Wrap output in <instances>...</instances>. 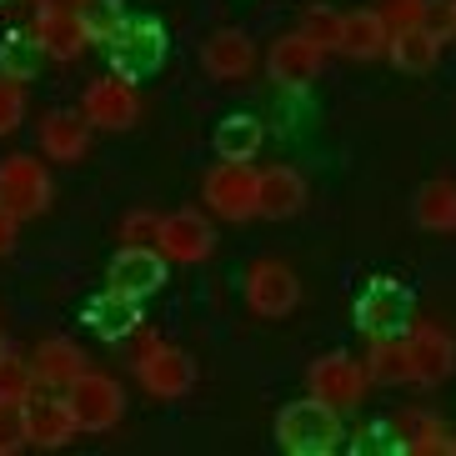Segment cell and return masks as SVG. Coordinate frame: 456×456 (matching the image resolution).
Segmentation results:
<instances>
[{
    "mask_svg": "<svg viewBox=\"0 0 456 456\" xmlns=\"http://www.w3.org/2000/svg\"><path fill=\"white\" fill-rule=\"evenodd\" d=\"M20 121H26V91L15 81H0V135H11Z\"/></svg>",
    "mask_w": 456,
    "mask_h": 456,
    "instance_id": "cell-36",
    "label": "cell"
},
{
    "mask_svg": "<svg viewBox=\"0 0 456 456\" xmlns=\"http://www.w3.org/2000/svg\"><path fill=\"white\" fill-rule=\"evenodd\" d=\"M366 381H376V387H402V381H411L406 336H371V351H366Z\"/></svg>",
    "mask_w": 456,
    "mask_h": 456,
    "instance_id": "cell-24",
    "label": "cell"
},
{
    "mask_svg": "<svg viewBox=\"0 0 456 456\" xmlns=\"http://www.w3.org/2000/svg\"><path fill=\"white\" fill-rule=\"evenodd\" d=\"M391 427H396V452H406V456L446 452V427L436 411H402Z\"/></svg>",
    "mask_w": 456,
    "mask_h": 456,
    "instance_id": "cell-23",
    "label": "cell"
},
{
    "mask_svg": "<svg viewBox=\"0 0 456 456\" xmlns=\"http://www.w3.org/2000/svg\"><path fill=\"white\" fill-rule=\"evenodd\" d=\"M421 30H427L431 41H456V0H427V11H421Z\"/></svg>",
    "mask_w": 456,
    "mask_h": 456,
    "instance_id": "cell-33",
    "label": "cell"
},
{
    "mask_svg": "<svg viewBox=\"0 0 456 456\" xmlns=\"http://www.w3.org/2000/svg\"><path fill=\"white\" fill-rule=\"evenodd\" d=\"M156 236H161V216L156 211H126L121 246H156Z\"/></svg>",
    "mask_w": 456,
    "mask_h": 456,
    "instance_id": "cell-35",
    "label": "cell"
},
{
    "mask_svg": "<svg viewBox=\"0 0 456 456\" xmlns=\"http://www.w3.org/2000/svg\"><path fill=\"white\" fill-rule=\"evenodd\" d=\"M261 141H266V131H261L256 116H231L216 131V156L221 161H251L256 151H261Z\"/></svg>",
    "mask_w": 456,
    "mask_h": 456,
    "instance_id": "cell-27",
    "label": "cell"
},
{
    "mask_svg": "<svg viewBox=\"0 0 456 456\" xmlns=\"http://www.w3.org/2000/svg\"><path fill=\"white\" fill-rule=\"evenodd\" d=\"M76 5H81V20H86V36H91V41H101L106 45L110 36H116V30H121V0H76Z\"/></svg>",
    "mask_w": 456,
    "mask_h": 456,
    "instance_id": "cell-30",
    "label": "cell"
},
{
    "mask_svg": "<svg viewBox=\"0 0 456 456\" xmlns=\"http://www.w3.org/2000/svg\"><path fill=\"white\" fill-rule=\"evenodd\" d=\"M301 36H306L316 51H341V11H331V5H306L301 11Z\"/></svg>",
    "mask_w": 456,
    "mask_h": 456,
    "instance_id": "cell-29",
    "label": "cell"
},
{
    "mask_svg": "<svg viewBox=\"0 0 456 456\" xmlns=\"http://www.w3.org/2000/svg\"><path fill=\"white\" fill-rule=\"evenodd\" d=\"M86 322H91V331L101 336V341H126V336L141 331V301L106 286V291L86 306Z\"/></svg>",
    "mask_w": 456,
    "mask_h": 456,
    "instance_id": "cell-19",
    "label": "cell"
},
{
    "mask_svg": "<svg viewBox=\"0 0 456 456\" xmlns=\"http://www.w3.org/2000/svg\"><path fill=\"white\" fill-rule=\"evenodd\" d=\"M311 396H322L326 406H336V411H351V406L362 402L366 391V366L351 362L346 351H326V356H316L311 362Z\"/></svg>",
    "mask_w": 456,
    "mask_h": 456,
    "instance_id": "cell-9",
    "label": "cell"
},
{
    "mask_svg": "<svg viewBox=\"0 0 456 456\" xmlns=\"http://www.w3.org/2000/svg\"><path fill=\"white\" fill-rule=\"evenodd\" d=\"M406 322H411V291L391 276L366 281V291L356 296V326L366 336H396Z\"/></svg>",
    "mask_w": 456,
    "mask_h": 456,
    "instance_id": "cell-7",
    "label": "cell"
},
{
    "mask_svg": "<svg viewBox=\"0 0 456 456\" xmlns=\"http://www.w3.org/2000/svg\"><path fill=\"white\" fill-rule=\"evenodd\" d=\"M66 406H70V416H76L81 431H110L126 416V391H121L116 376L86 366V371L66 387Z\"/></svg>",
    "mask_w": 456,
    "mask_h": 456,
    "instance_id": "cell-3",
    "label": "cell"
},
{
    "mask_svg": "<svg viewBox=\"0 0 456 456\" xmlns=\"http://www.w3.org/2000/svg\"><path fill=\"white\" fill-rule=\"evenodd\" d=\"M387 45H391V30L376 11L341 15V51H346L351 61H376V55H387Z\"/></svg>",
    "mask_w": 456,
    "mask_h": 456,
    "instance_id": "cell-22",
    "label": "cell"
},
{
    "mask_svg": "<svg viewBox=\"0 0 456 456\" xmlns=\"http://www.w3.org/2000/svg\"><path fill=\"white\" fill-rule=\"evenodd\" d=\"M106 281H110V291L146 301V296L161 291V281H166V256H161V246H121V251L110 256Z\"/></svg>",
    "mask_w": 456,
    "mask_h": 456,
    "instance_id": "cell-12",
    "label": "cell"
},
{
    "mask_svg": "<svg viewBox=\"0 0 456 456\" xmlns=\"http://www.w3.org/2000/svg\"><path fill=\"white\" fill-rule=\"evenodd\" d=\"M256 186H261V171H251V161H221L206 171V206L226 221H251L261 216V201H256Z\"/></svg>",
    "mask_w": 456,
    "mask_h": 456,
    "instance_id": "cell-5",
    "label": "cell"
},
{
    "mask_svg": "<svg viewBox=\"0 0 456 456\" xmlns=\"http://www.w3.org/2000/svg\"><path fill=\"white\" fill-rule=\"evenodd\" d=\"M30 366H36L41 387H70L86 371V351L70 336H45L41 346H36V356H30Z\"/></svg>",
    "mask_w": 456,
    "mask_h": 456,
    "instance_id": "cell-20",
    "label": "cell"
},
{
    "mask_svg": "<svg viewBox=\"0 0 456 456\" xmlns=\"http://www.w3.org/2000/svg\"><path fill=\"white\" fill-rule=\"evenodd\" d=\"M416 226L421 231H456V181L436 175L416 191Z\"/></svg>",
    "mask_w": 456,
    "mask_h": 456,
    "instance_id": "cell-25",
    "label": "cell"
},
{
    "mask_svg": "<svg viewBox=\"0 0 456 456\" xmlns=\"http://www.w3.org/2000/svg\"><path fill=\"white\" fill-rule=\"evenodd\" d=\"M296 301H301V281H296V271L281 266V261H256L251 276H246V306H251L256 316L276 322V316H291Z\"/></svg>",
    "mask_w": 456,
    "mask_h": 456,
    "instance_id": "cell-10",
    "label": "cell"
},
{
    "mask_svg": "<svg viewBox=\"0 0 456 456\" xmlns=\"http://www.w3.org/2000/svg\"><path fill=\"white\" fill-rule=\"evenodd\" d=\"M201 66H206L211 81H246L251 66H256V51L241 30H216L201 45Z\"/></svg>",
    "mask_w": 456,
    "mask_h": 456,
    "instance_id": "cell-17",
    "label": "cell"
},
{
    "mask_svg": "<svg viewBox=\"0 0 456 456\" xmlns=\"http://www.w3.org/2000/svg\"><path fill=\"white\" fill-rule=\"evenodd\" d=\"M166 261H181V266H196L216 251V231L201 211H171L161 216V236H156Z\"/></svg>",
    "mask_w": 456,
    "mask_h": 456,
    "instance_id": "cell-14",
    "label": "cell"
},
{
    "mask_svg": "<svg viewBox=\"0 0 456 456\" xmlns=\"http://www.w3.org/2000/svg\"><path fill=\"white\" fill-rule=\"evenodd\" d=\"M256 201H261V216L286 221V216H296L306 206V181H301V171H291V166H271V171H261Z\"/></svg>",
    "mask_w": 456,
    "mask_h": 456,
    "instance_id": "cell-21",
    "label": "cell"
},
{
    "mask_svg": "<svg viewBox=\"0 0 456 456\" xmlns=\"http://www.w3.org/2000/svg\"><path fill=\"white\" fill-rule=\"evenodd\" d=\"M81 116L95 126V131H131L135 116H141V95H135L131 81H121V76H106V81H91V86H86Z\"/></svg>",
    "mask_w": 456,
    "mask_h": 456,
    "instance_id": "cell-11",
    "label": "cell"
},
{
    "mask_svg": "<svg viewBox=\"0 0 456 456\" xmlns=\"http://www.w3.org/2000/svg\"><path fill=\"white\" fill-rule=\"evenodd\" d=\"M387 51H391V66H396V70H406V76H427V70L436 66L442 45L431 41L421 26H416V30H396Z\"/></svg>",
    "mask_w": 456,
    "mask_h": 456,
    "instance_id": "cell-26",
    "label": "cell"
},
{
    "mask_svg": "<svg viewBox=\"0 0 456 456\" xmlns=\"http://www.w3.org/2000/svg\"><path fill=\"white\" fill-rule=\"evenodd\" d=\"M30 436H26V402H11L0 396V456H15L26 452Z\"/></svg>",
    "mask_w": 456,
    "mask_h": 456,
    "instance_id": "cell-32",
    "label": "cell"
},
{
    "mask_svg": "<svg viewBox=\"0 0 456 456\" xmlns=\"http://www.w3.org/2000/svg\"><path fill=\"white\" fill-rule=\"evenodd\" d=\"M41 41L36 36H26V30H11L5 41H0V76L5 81H36V66H41Z\"/></svg>",
    "mask_w": 456,
    "mask_h": 456,
    "instance_id": "cell-28",
    "label": "cell"
},
{
    "mask_svg": "<svg viewBox=\"0 0 456 456\" xmlns=\"http://www.w3.org/2000/svg\"><path fill=\"white\" fill-rule=\"evenodd\" d=\"M51 206V171L30 156H5L0 161V211H11L15 221H30Z\"/></svg>",
    "mask_w": 456,
    "mask_h": 456,
    "instance_id": "cell-6",
    "label": "cell"
},
{
    "mask_svg": "<svg viewBox=\"0 0 456 456\" xmlns=\"http://www.w3.org/2000/svg\"><path fill=\"white\" fill-rule=\"evenodd\" d=\"M421 11H427V0H381V5H376V15L387 20L391 36H396V30H416L421 26Z\"/></svg>",
    "mask_w": 456,
    "mask_h": 456,
    "instance_id": "cell-34",
    "label": "cell"
},
{
    "mask_svg": "<svg viewBox=\"0 0 456 456\" xmlns=\"http://www.w3.org/2000/svg\"><path fill=\"white\" fill-rule=\"evenodd\" d=\"M11 246H15V216L0 211V256H11Z\"/></svg>",
    "mask_w": 456,
    "mask_h": 456,
    "instance_id": "cell-37",
    "label": "cell"
},
{
    "mask_svg": "<svg viewBox=\"0 0 456 456\" xmlns=\"http://www.w3.org/2000/svg\"><path fill=\"white\" fill-rule=\"evenodd\" d=\"M266 70L281 91H311V81H322V51L296 30V36H281V41L271 45Z\"/></svg>",
    "mask_w": 456,
    "mask_h": 456,
    "instance_id": "cell-15",
    "label": "cell"
},
{
    "mask_svg": "<svg viewBox=\"0 0 456 456\" xmlns=\"http://www.w3.org/2000/svg\"><path fill=\"white\" fill-rule=\"evenodd\" d=\"M166 41L161 20H151V15H135V20H121V30L106 41V55H110V70L121 76V81H146L156 70L166 66Z\"/></svg>",
    "mask_w": 456,
    "mask_h": 456,
    "instance_id": "cell-2",
    "label": "cell"
},
{
    "mask_svg": "<svg viewBox=\"0 0 456 456\" xmlns=\"http://www.w3.org/2000/svg\"><path fill=\"white\" fill-rule=\"evenodd\" d=\"M91 146V121H86L81 110H51L41 121V151L51 161H66L76 166Z\"/></svg>",
    "mask_w": 456,
    "mask_h": 456,
    "instance_id": "cell-18",
    "label": "cell"
},
{
    "mask_svg": "<svg viewBox=\"0 0 456 456\" xmlns=\"http://www.w3.org/2000/svg\"><path fill=\"white\" fill-rule=\"evenodd\" d=\"M135 381L151 391V396H161V402H175V396H186L196 387V362H191L181 346H166L156 336L141 341V356H135Z\"/></svg>",
    "mask_w": 456,
    "mask_h": 456,
    "instance_id": "cell-4",
    "label": "cell"
},
{
    "mask_svg": "<svg viewBox=\"0 0 456 456\" xmlns=\"http://www.w3.org/2000/svg\"><path fill=\"white\" fill-rule=\"evenodd\" d=\"M406 362H411L416 387H442L456 371V336L446 326H416L406 336Z\"/></svg>",
    "mask_w": 456,
    "mask_h": 456,
    "instance_id": "cell-13",
    "label": "cell"
},
{
    "mask_svg": "<svg viewBox=\"0 0 456 456\" xmlns=\"http://www.w3.org/2000/svg\"><path fill=\"white\" fill-rule=\"evenodd\" d=\"M5 351H11V346H5V341H0V356H5Z\"/></svg>",
    "mask_w": 456,
    "mask_h": 456,
    "instance_id": "cell-39",
    "label": "cell"
},
{
    "mask_svg": "<svg viewBox=\"0 0 456 456\" xmlns=\"http://www.w3.org/2000/svg\"><path fill=\"white\" fill-rule=\"evenodd\" d=\"M36 366L26 362V356H15V351H5L0 356V396H11V402H30L36 396Z\"/></svg>",
    "mask_w": 456,
    "mask_h": 456,
    "instance_id": "cell-31",
    "label": "cell"
},
{
    "mask_svg": "<svg viewBox=\"0 0 456 456\" xmlns=\"http://www.w3.org/2000/svg\"><path fill=\"white\" fill-rule=\"evenodd\" d=\"M346 431H341V411L326 406L322 396H306V402L281 406L276 416V446L291 456H331L341 452Z\"/></svg>",
    "mask_w": 456,
    "mask_h": 456,
    "instance_id": "cell-1",
    "label": "cell"
},
{
    "mask_svg": "<svg viewBox=\"0 0 456 456\" xmlns=\"http://www.w3.org/2000/svg\"><path fill=\"white\" fill-rule=\"evenodd\" d=\"M36 41L51 61H76V55L91 45L86 36V20H81V5L76 0H41V11H36Z\"/></svg>",
    "mask_w": 456,
    "mask_h": 456,
    "instance_id": "cell-8",
    "label": "cell"
},
{
    "mask_svg": "<svg viewBox=\"0 0 456 456\" xmlns=\"http://www.w3.org/2000/svg\"><path fill=\"white\" fill-rule=\"evenodd\" d=\"M446 456H456V436H446Z\"/></svg>",
    "mask_w": 456,
    "mask_h": 456,
    "instance_id": "cell-38",
    "label": "cell"
},
{
    "mask_svg": "<svg viewBox=\"0 0 456 456\" xmlns=\"http://www.w3.org/2000/svg\"><path fill=\"white\" fill-rule=\"evenodd\" d=\"M76 431H81V427H76L66 396H30V402H26V436H30V446L55 452V446H66Z\"/></svg>",
    "mask_w": 456,
    "mask_h": 456,
    "instance_id": "cell-16",
    "label": "cell"
}]
</instances>
